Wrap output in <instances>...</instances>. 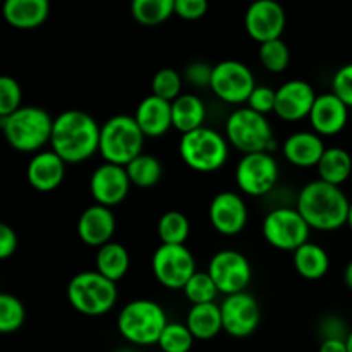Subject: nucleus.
<instances>
[{
    "mask_svg": "<svg viewBox=\"0 0 352 352\" xmlns=\"http://www.w3.org/2000/svg\"><path fill=\"white\" fill-rule=\"evenodd\" d=\"M325 150L327 146L322 136L316 134L315 131L292 133L282 144V153H284L285 160L301 168L316 167Z\"/></svg>",
    "mask_w": 352,
    "mask_h": 352,
    "instance_id": "nucleus-22",
    "label": "nucleus"
},
{
    "mask_svg": "<svg viewBox=\"0 0 352 352\" xmlns=\"http://www.w3.org/2000/svg\"><path fill=\"white\" fill-rule=\"evenodd\" d=\"M17 250V234L7 223L0 226V258L7 260V258L12 256Z\"/></svg>",
    "mask_w": 352,
    "mask_h": 352,
    "instance_id": "nucleus-43",
    "label": "nucleus"
},
{
    "mask_svg": "<svg viewBox=\"0 0 352 352\" xmlns=\"http://www.w3.org/2000/svg\"><path fill=\"white\" fill-rule=\"evenodd\" d=\"M332 93L339 96L347 107H352V62L342 65L332 78Z\"/></svg>",
    "mask_w": 352,
    "mask_h": 352,
    "instance_id": "nucleus-40",
    "label": "nucleus"
},
{
    "mask_svg": "<svg viewBox=\"0 0 352 352\" xmlns=\"http://www.w3.org/2000/svg\"><path fill=\"white\" fill-rule=\"evenodd\" d=\"M26 177L31 188L36 191H54L65 177V162L54 150L38 151L28 164Z\"/></svg>",
    "mask_w": 352,
    "mask_h": 352,
    "instance_id": "nucleus-21",
    "label": "nucleus"
},
{
    "mask_svg": "<svg viewBox=\"0 0 352 352\" xmlns=\"http://www.w3.org/2000/svg\"><path fill=\"white\" fill-rule=\"evenodd\" d=\"M351 201L339 186H332L320 179L308 182L299 191L296 208L316 230H337L347 226Z\"/></svg>",
    "mask_w": 352,
    "mask_h": 352,
    "instance_id": "nucleus-2",
    "label": "nucleus"
},
{
    "mask_svg": "<svg viewBox=\"0 0 352 352\" xmlns=\"http://www.w3.org/2000/svg\"><path fill=\"white\" fill-rule=\"evenodd\" d=\"M226 138L234 148L248 153H272L277 141L267 116L248 109H237L226 122Z\"/></svg>",
    "mask_w": 352,
    "mask_h": 352,
    "instance_id": "nucleus-8",
    "label": "nucleus"
},
{
    "mask_svg": "<svg viewBox=\"0 0 352 352\" xmlns=\"http://www.w3.org/2000/svg\"><path fill=\"white\" fill-rule=\"evenodd\" d=\"M129 265V253H127V250L120 243H113L112 241V243L98 248V251H96V272L109 278V280L116 282V284L126 277Z\"/></svg>",
    "mask_w": 352,
    "mask_h": 352,
    "instance_id": "nucleus-29",
    "label": "nucleus"
},
{
    "mask_svg": "<svg viewBox=\"0 0 352 352\" xmlns=\"http://www.w3.org/2000/svg\"><path fill=\"white\" fill-rule=\"evenodd\" d=\"M237 188L248 196L260 198L274 191L278 182V164L272 153H248L236 165Z\"/></svg>",
    "mask_w": 352,
    "mask_h": 352,
    "instance_id": "nucleus-12",
    "label": "nucleus"
},
{
    "mask_svg": "<svg viewBox=\"0 0 352 352\" xmlns=\"http://www.w3.org/2000/svg\"><path fill=\"white\" fill-rule=\"evenodd\" d=\"M23 89L12 76H0V117H7L19 110Z\"/></svg>",
    "mask_w": 352,
    "mask_h": 352,
    "instance_id": "nucleus-38",
    "label": "nucleus"
},
{
    "mask_svg": "<svg viewBox=\"0 0 352 352\" xmlns=\"http://www.w3.org/2000/svg\"><path fill=\"white\" fill-rule=\"evenodd\" d=\"M151 270L164 287L184 289L189 278L196 274V261L184 244H160L151 256Z\"/></svg>",
    "mask_w": 352,
    "mask_h": 352,
    "instance_id": "nucleus-10",
    "label": "nucleus"
},
{
    "mask_svg": "<svg viewBox=\"0 0 352 352\" xmlns=\"http://www.w3.org/2000/svg\"><path fill=\"white\" fill-rule=\"evenodd\" d=\"M126 167L116 164L98 165L89 177V192L98 205L112 208L126 199L131 188Z\"/></svg>",
    "mask_w": 352,
    "mask_h": 352,
    "instance_id": "nucleus-15",
    "label": "nucleus"
},
{
    "mask_svg": "<svg viewBox=\"0 0 352 352\" xmlns=\"http://www.w3.org/2000/svg\"><path fill=\"white\" fill-rule=\"evenodd\" d=\"M168 325L167 313L151 299L129 301L117 316V330L134 346H155Z\"/></svg>",
    "mask_w": 352,
    "mask_h": 352,
    "instance_id": "nucleus-4",
    "label": "nucleus"
},
{
    "mask_svg": "<svg viewBox=\"0 0 352 352\" xmlns=\"http://www.w3.org/2000/svg\"><path fill=\"white\" fill-rule=\"evenodd\" d=\"M318 179L332 186H342L352 172V157L340 146L327 148L322 160L316 165Z\"/></svg>",
    "mask_w": 352,
    "mask_h": 352,
    "instance_id": "nucleus-28",
    "label": "nucleus"
},
{
    "mask_svg": "<svg viewBox=\"0 0 352 352\" xmlns=\"http://www.w3.org/2000/svg\"><path fill=\"white\" fill-rule=\"evenodd\" d=\"M308 119L316 134L333 136L346 127L347 119H349V107L332 91L322 93L316 96Z\"/></svg>",
    "mask_w": 352,
    "mask_h": 352,
    "instance_id": "nucleus-20",
    "label": "nucleus"
},
{
    "mask_svg": "<svg viewBox=\"0 0 352 352\" xmlns=\"http://www.w3.org/2000/svg\"><path fill=\"white\" fill-rule=\"evenodd\" d=\"M195 337L186 323H170L162 332L157 346L162 352H189L195 344Z\"/></svg>",
    "mask_w": 352,
    "mask_h": 352,
    "instance_id": "nucleus-37",
    "label": "nucleus"
},
{
    "mask_svg": "<svg viewBox=\"0 0 352 352\" xmlns=\"http://www.w3.org/2000/svg\"><path fill=\"white\" fill-rule=\"evenodd\" d=\"M316 91L305 79H291L277 88L275 113L287 122L309 117L316 102Z\"/></svg>",
    "mask_w": 352,
    "mask_h": 352,
    "instance_id": "nucleus-18",
    "label": "nucleus"
},
{
    "mask_svg": "<svg viewBox=\"0 0 352 352\" xmlns=\"http://www.w3.org/2000/svg\"><path fill=\"white\" fill-rule=\"evenodd\" d=\"M186 325L192 337L198 340H210L219 336L223 330L222 311L217 302L206 305H195L189 308L186 316Z\"/></svg>",
    "mask_w": 352,
    "mask_h": 352,
    "instance_id": "nucleus-26",
    "label": "nucleus"
},
{
    "mask_svg": "<svg viewBox=\"0 0 352 352\" xmlns=\"http://www.w3.org/2000/svg\"><path fill=\"white\" fill-rule=\"evenodd\" d=\"M258 55H260L261 65L268 72H274V74L284 72L287 69L289 62H291V50H289V45L282 38L261 43Z\"/></svg>",
    "mask_w": 352,
    "mask_h": 352,
    "instance_id": "nucleus-33",
    "label": "nucleus"
},
{
    "mask_svg": "<svg viewBox=\"0 0 352 352\" xmlns=\"http://www.w3.org/2000/svg\"><path fill=\"white\" fill-rule=\"evenodd\" d=\"M182 291H184L186 299L191 302V306L215 302L217 294H219V289H217L215 282L210 277L208 272H196Z\"/></svg>",
    "mask_w": 352,
    "mask_h": 352,
    "instance_id": "nucleus-35",
    "label": "nucleus"
},
{
    "mask_svg": "<svg viewBox=\"0 0 352 352\" xmlns=\"http://www.w3.org/2000/svg\"><path fill=\"white\" fill-rule=\"evenodd\" d=\"M182 82L184 78L181 72L172 67H164L155 72L151 79V95L172 103L182 95Z\"/></svg>",
    "mask_w": 352,
    "mask_h": 352,
    "instance_id": "nucleus-34",
    "label": "nucleus"
},
{
    "mask_svg": "<svg viewBox=\"0 0 352 352\" xmlns=\"http://www.w3.org/2000/svg\"><path fill=\"white\" fill-rule=\"evenodd\" d=\"M344 282H346L347 289L352 291V260L346 265V268H344Z\"/></svg>",
    "mask_w": 352,
    "mask_h": 352,
    "instance_id": "nucleus-45",
    "label": "nucleus"
},
{
    "mask_svg": "<svg viewBox=\"0 0 352 352\" xmlns=\"http://www.w3.org/2000/svg\"><path fill=\"white\" fill-rule=\"evenodd\" d=\"M26 309L24 305L14 294L3 292L0 294V332L14 333L24 325Z\"/></svg>",
    "mask_w": 352,
    "mask_h": 352,
    "instance_id": "nucleus-36",
    "label": "nucleus"
},
{
    "mask_svg": "<svg viewBox=\"0 0 352 352\" xmlns=\"http://www.w3.org/2000/svg\"><path fill=\"white\" fill-rule=\"evenodd\" d=\"M346 342H347V351L352 352V330H351L349 333H347V337H346Z\"/></svg>",
    "mask_w": 352,
    "mask_h": 352,
    "instance_id": "nucleus-46",
    "label": "nucleus"
},
{
    "mask_svg": "<svg viewBox=\"0 0 352 352\" xmlns=\"http://www.w3.org/2000/svg\"><path fill=\"white\" fill-rule=\"evenodd\" d=\"M254 88H256V81H254L253 71L243 62L227 58L213 65L210 89L222 102L232 103V105L248 103Z\"/></svg>",
    "mask_w": 352,
    "mask_h": 352,
    "instance_id": "nucleus-11",
    "label": "nucleus"
},
{
    "mask_svg": "<svg viewBox=\"0 0 352 352\" xmlns=\"http://www.w3.org/2000/svg\"><path fill=\"white\" fill-rule=\"evenodd\" d=\"M212 71L213 65L203 64V62H192L186 67L184 79L188 82H191L196 88H210V81H212Z\"/></svg>",
    "mask_w": 352,
    "mask_h": 352,
    "instance_id": "nucleus-41",
    "label": "nucleus"
},
{
    "mask_svg": "<svg viewBox=\"0 0 352 352\" xmlns=\"http://www.w3.org/2000/svg\"><path fill=\"white\" fill-rule=\"evenodd\" d=\"M157 232L162 244L181 246L189 237L191 223H189V219L184 213L177 212V210H170V212H165L160 217V220L157 223Z\"/></svg>",
    "mask_w": 352,
    "mask_h": 352,
    "instance_id": "nucleus-32",
    "label": "nucleus"
},
{
    "mask_svg": "<svg viewBox=\"0 0 352 352\" xmlns=\"http://www.w3.org/2000/svg\"><path fill=\"white\" fill-rule=\"evenodd\" d=\"M179 155L189 168L210 174L226 165L229 158V141L212 127H199L179 140Z\"/></svg>",
    "mask_w": 352,
    "mask_h": 352,
    "instance_id": "nucleus-7",
    "label": "nucleus"
},
{
    "mask_svg": "<svg viewBox=\"0 0 352 352\" xmlns=\"http://www.w3.org/2000/svg\"><path fill=\"white\" fill-rule=\"evenodd\" d=\"M347 226H349V229L352 230V201L349 206V215H347Z\"/></svg>",
    "mask_w": 352,
    "mask_h": 352,
    "instance_id": "nucleus-47",
    "label": "nucleus"
},
{
    "mask_svg": "<svg viewBox=\"0 0 352 352\" xmlns=\"http://www.w3.org/2000/svg\"><path fill=\"white\" fill-rule=\"evenodd\" d=\"M208 10L205 0H175V14L186 21L201 19Z\"/></svg>",
    "mask_w": 352,
    "mask_h": 352,
    "instance_id": "nucleus-42",
    "label": "nucleus"
},
{
    "mask_svg": "<svg viewBox=\"0 0 352 352\" xmlns=\"http://www.w3.org/2000/svg\"><path fill=\"white\" fill-rule=\"evenodd\" d=\"M210 223L222 236H237L248 223V206L234 191H220L208 206Z\"/></svg>",
    "mask_w": 352,
    "mask_h": 352,
    "instance_id": "nucleus-17",
    "label": "nucleus"
},
{
    "mask_svg": "<svg viewBox=\"0 0 352 352\" xmlns=\"http://www.w3.org/2000/svg\"><path fill=\"white\" fill-rule=\"evenodd\" d=\"M131 14L143 26H157L175 14V0H134Z\"/></svg>",
    "mask_w": 352,
    "mask_h": 352,
    "instance_id": "nucleus-30",
    "label": "nucleus"
},
{
    "mask_svg": "<svg viewBox=\"0 0 352 352\" xmlns=\"http://www.w3.org/2000/svg\"><path fill=\"white\" fill-rule=\"evenodd\" d=\"M223 332L236 339H244L254 333L261 322L260 302L250 292L226 296L220 302Z\"/></svg>",
    "mask_w": 352,
    "mask_h": 352,
    "instance_id": "nucleus-14",
    "label": "nucleus"
},
{
    "mask_svg": "<svg viewBox=\"0 0 352 352\" xmlns=\"http://www.w3.org/2000/svg\"><path fill=\"white\" fill-rule=\"evenodd\" d=\"M116 352H136V351L129 349V347H124V349H119V351H116Z\"/></svg>",
    "mask_w": 352,
    "mask_h": 352,
    "instance_id": "nucleus-48",
    "label": "nucleus"
},
{
    "mask_svg": "<svg viewBox=\"0 0 352 352\" xmlns=\"http://www.w3.org/2000/svg\"><path fill=\"white\" fill-rule=\"evenodd\" d=\"M126 170L131 184L138 186V188H151L160 181L162 174H164L160 160L153 155L146 153H141L131 164H127Z\"/></svg>",
    "mask_w": 352,
    "mask_h": 352,
    "instance_id": "nucleus-31",
    "label": "nucleus"
},
{
    "mask_svg": "<svg viewBox=\"0 0 352 352\" xmlns=\"http://www.w3.org/2000/svg\"><path fill=\"white\" fill-rule=\"evenodd\" d=\"M318 352H349L344 337H327L320 346Z\"/></svg>",
    "mask_w": 352,
    "mask_h": 352,
    "instance_id": "nucleus-44",
    "label": "nucleus"
},
{
    "mask_svg": "<svg viewBox=\"0 0 352 352\" xmlns=\"http://www.w3.org/2000/svg\"><path fill=\"white\" fill-rule=\"evenodd\" d=\"M206 105L199 96L192 93H182L177 100L172 102V126L181 134L205 126Z\"/></svg>",
    "mask_w": 352,
    "mask_h": 352,
    "instance_id": "nucleus-25",
    "label": "nucleus"
},
{
    "mask_svg": "<svg viewBox=\"0 0 352 352\" xmlns=\"http://www.w3.org/2000/svg\"><path fill=\"white\" fill-rule=\"evenodd\" d=\"M117 284L96 270L79 272L69 280L67 299L85 316H102L117 302Z\"/></svg>",
    "mask_w": 352,
    "mask_h": 352,
    "instance_id": "nucleus-6",
    "label": "nucleus"
},
{
    "mask_svg": "<svg viewBox=\"0 0 352 352\" xmlns=\"http://www.w3.org/2000/svg\"><path fill=\"white\" fill-rule=\"evenodd\" d=\"M76 230H78V237L85 244L102 248L112 243V237L116 234V215L110 208L95 203L82 210Z\"/></svg>",
    "mask_w": 352,
    "mask_h": 352,
    "instance_id": "nucleus-19",
    "label": "nucleus"
},
{
    "mask_svg": "<svg viewBox=\"0 0 352 352\" xmlns=\"http://www.w3.org/2000/svg\"><path fill=\"white\" fill-rule=\"evenodd\" d=\"M275 102H277V89L265 85H256L250 100H248V109L254 110L261 116H267V113L275 112Z\"/></svg>",
    "mask_w": 352,
    "mask_h": 352,
    "instance_id": "nucleus-39",
    "label": "nucleus"
},
{
    "mask_svg": "<svg viewBox=\"0 0 352 352\" xmlns=\"http://www.w3.org/2000/svg\"><path fill=\"white\" fill-rule=\"evenodd\" d=\"M0 127L7 143L21 153L36 155L52 140L54 119L41 107H21L7 117H0Z\"/></svg>",
    "mask_w": 352,
    "mask_h": 352,
    "instance_id": "nucleus-3",
    "label": "nucleus"
},
{
    "mask_svg": "<svg viewBox=\"0 0 352 352\" xmlns=\"http://www.w3.org/2000/svg\"><path fill=\"white\" fill-rule=\"evenodd\" d=\"M144 134L138 126L134 116H113L107 119L100 127L98 151L103 160L109 164L122 165L140 157L143 153Z\"/></svg>",
    "mask_w": 352,
    "mask_h": 352,
    "instance_id": "nucleus-5",
    "label": "nucleus"
},
{
    "mask_svg": "<svg viewBox=\"0 0 352 352\" xmlns=\"http://www.w3.org/2000/svg\"><path fill=\"white\" fill-rule=\"evenodd\" d=\"M244 28L253 40L260 41V45L277 40L285 28L284 9L275 0H256L246 9Z\"/></svg>",
    "mask_w": 352,
    "mask_h": 352,
    "instance_id": "nucleus-16",
    "label": "nucleus"
},
{
    "mask_svg": "<svg viewBox=\"0 0 352 352\" xmlns=\"http://www.w3.org/2000/svg\"><path fill=\"white\" fill-rule=\"evenodd\" d=\"M292 260L296 272L306 280H320L330 268V256L325 248L309 241L292 253Z\"/></svg>",
    "mask_w": 352,
    "mask_h": 352,
    "instance_id": "nucleus-27",
    "label": "nucleus"
},
{
    "mask_svg": "<svg viewBox=\"0 0 352 352\" xmlns=\"http://www.w3.org/2000/svg\"><path fill=\"white\" fill-rule=\"evenodd\" d=\"M309 230L311 227L302 219L299 210L289 208V206L270 210L261 223V232L270 246L280 251H292V253L308 243Z\"/></svg>",
    "mask_w": 352,
    "mask_h": 352,
    "instance_id": "nucleus-9",
    "label": "nucleus"
},
{
    "mask_svg": "<svg viewBox=\"0 0 352 352\" xmlns=\"http://www.w3.org/2000/svg\"><path fill=\"white\" fill-rule=\"evenodd\" d=\"M2 12L3 19L16 30H34L47 21L50 3L47 0H7Z\"/></svg>",
    "mask_w": 352,
    "mask_h": 352,
    "instance_id": "nucleus-24",
    "label": "nucleus"
},
{
    "mask_svg": "<svg viewBox=\"0 0 352 352\" xmlns=\"http://www.w3.org/2000/svg\"><path fill=\"white\" fill-rule=\"evenodd\" d=\"M138 126L143 131L144 138H160L170 131L172 126V103L158 96H144L134 112Z\"/></svg>",
    "mask_w": 352,
    "mask_h": 352,
    "instance_id": "nucleus-23",
    "label": "nucleus"
},
{
    "mask_svg": "<svg viewBox=\"0 0 352 352\" xmlns=\"http://www.w3.org/2000/svg\"><path fill=\"white\" fill-rule=\"evenodd\" d=\"M206 272L213 278L220 294L226 296L246 292L251 282L250 260L234 250H223L213 254Z\"/></svg>",
    "mask_w": 352,
    "mask_h": 352,
    "instance_id": "nucleus-13",
    "label": "nucleus"
},
{
    "mask_svg": "<svg viewBox=\"0 0 352 352\" xmlns=\"http://www.w3.org/2000/svg\"><path fill=\"white\" fill-rule=\"evenodd\" d=\"M98 122L85 110H64L54 119L52 150L65 164H79L88 160L100 146Z\"/></svg>",
    "mask_w": 352,
    "mask_h": 352,
    "instance_id": "nucleus-1",
    "label": "nucleus"
}]
</instances>
